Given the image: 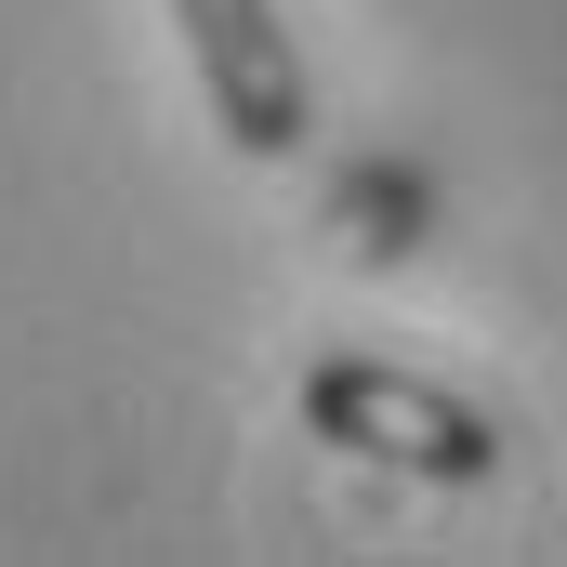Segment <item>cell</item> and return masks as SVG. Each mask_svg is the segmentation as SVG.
I'll use <instances>...</instances> for the list:
<instances>
[{
  "mask_svg": "<svg viewBox=\"0 0 567 567\" xmlns=\"http://www.w3.org/2000/svg\"><path fill=\"white\" fill-rule=\"evenodd\" d=\"M290 410H303V435H330V449H357L383 475H423V488H488L502 475V423L475 396H449L423 370H396V357H357V343L303 357Z\"/></svg>",
  "mask_w": 567,
  "mask_h": 567,
  "instance_id": "cell-1",
  "label": "cell"
},
{
  "mask_svg": "<svg viewBox=\"0 0 567 567\" xmlns=\"http://www.w3.org/2000/svg\"><path fill=\"white\" fill-rule=\"evenodd\" d=\"M172 27H185V66L212 93V133L238 158H303L317 80H303V40L278 27V0H172Z\"/></svg>",
  "mask_w": 567,
  "mask_h": 567,
  "instance_id": "cell-2",
  "label": "cell"
},
{
  "mask_svg": "<svg viewBox=\"0 0 567 567\" xmlns=\"http://www.w3.org/2000/svg\"><path fill=\"white\" fill-rule=\"evenodd\" d=\"M330 225H343L370 265L423 251V225H435V172H423V158H357V172L330 185Z\"/></svg>",
  "mask_w": 567,
  "mask_h": 567,
  "instance_id": "cell-3",
  "label": "cell"
}]
</instances>
